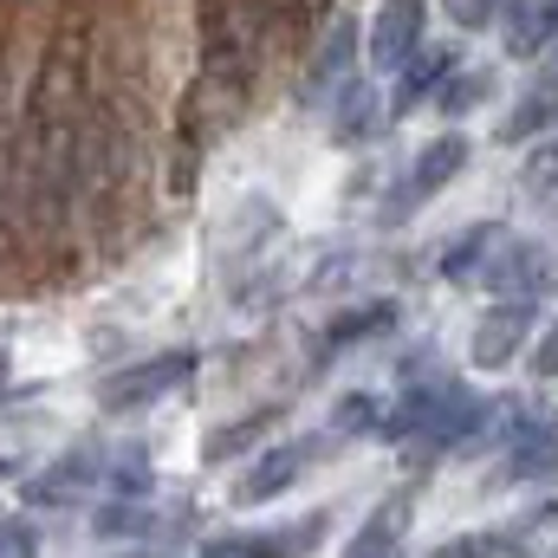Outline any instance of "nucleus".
Listing matches in <instances>:
<instances>
[{"mask_svg":"<svg viewBox=\"0 0 558 558\" xmlns=\"http://www.w3.org/2000/svg\"><path fill=\"white\" fill-rule=\"evenodd\" d=\"M254 72H260V26L241 7L208 0L202 7V72L182 98V131L189 143H208L234 131V118L254 98Z\"/></svg>","mask_w":558,"mask_h":558,"instance_id":"1","label":"nucleus"},{"mask_svg":"<svg viewBox=\"0 0 558 558\" xmlns=\"http://www.w3.org/2000/svg\"><path fill=\"white\" fill-rule=\"evenodd\" d=\"M26 118H33L39 189H46V202H59V189H65V162H72V118H78V33H72V26L46 46Z\"/></svg>","mask_w":558,"mask_h":558,"instance_id":"2","label":"nucleus"},{"mask_svg":"<svg viewBox=\"0 0 558 558\" xmlns=\"http://www.w3.org/2000/svg\"><path fill=\"white\" fill-rule=\"evenodd\" d=\"M189 377H195V351H156V357H143V364L111 371V377L98 384V403H105L111 416H124V410H149V403L175 397Z\"/></svg>","mask_w":558,"mask_h":558,"instance_id":"3","label":"nucleus"},{"mask_svg":"<svg viewBox=\"0 0 558 558\" xmlns=\"http://www.w3.org/2000/svg\"><path fill=\"white\" fill-rule=\"evenodd\" d=\"M422 26H428V0H377L371 33H364V46H371V72L397 78V72L422 52Z\"/></svg>","mask_w":558,"mask_h":558,"instance_id":"4","label":"nucleus"},{"mask_svg":"<svg viewBox=\"0 0 558 558\" xmlns=\"http://www.w3.org/2000/svg\"><path fill=\"white\" fill-rule=\"evenodd\" d=\"M325 441H331V428L325 435H292V441H279V448H267L247 474H241V487H234V500L241 507H260V500H274L279 487H292L318 454H325Z\"/></svg>","mask_w":558,"mask_h":558,"instance_id":"5","label":"nucleus"},{"mask_svg":"<svg viewBox=\"0 0 558 558\" xmlns=\"http://www.w3.org/2000/svg\"><path fill=\"white\" fill-rule=\"evenodd\" d=\"M481 279H487V292H500V299H546V292H553V254L533 247V241H500L494 260L481 267Z\"/></svg>","mask_w":558,"mask_h":558,"instance_id":"6","label":"nucleus"},{"mask_svg":"<svg viewBox=\"0 0 558 558\" xmlns=\"http://www.w3.org/2000/svg\"><path fill=\"white\" fill-rule=\"evenodd\" d=\"M539 325V299H500L481 325H474V344H468V357L481 364V371H500L520 344H526V331Z\"/></svg>","mask_w":558,"mask_h":558,"instance_id":"7","label":"nucleus"},{"mask_svg":"<svg viewBox=\"0 0 558 558\" xmlns=\"http://www.w3.org/2000/svg\"><path fill=\"white\" fill-rule=\"evenodd\" d=\"M461 162H468V137H461V131H441L435 143H422L416 162H410V182H403V195H397V215H410L428 195H441V189L461 175Z\"/></svg>","mask_w":558,"mask_h":558,"instance_id":"8","label":"nucleus"},{"mask_svg":"<svg viewBox=\"0 0 558 558\" xmlns=\"http://www.w3.org/2000/svg\"><path fill=\"white\" fill-rule=\"evenodd\" d=\"M546 474H558V416L526 410L507 441V481H546Z\"/></svg>","mask_w":558,"mask_h":558,"instance_id":"9","label":"nucleus"},{"mask_svg":"<svg viewBox=\"0 0 558 558\" xmlns=\"http://www.w3.org/2000/svg\"><path fill=\"white\" fill-rule=\"evenodd\" d=\"M318 533H325V520L312 513V520H299L286 533H228V539H208L202 558H305L318 546Z\"/></svg>","mask_w":558,"mask_h":558,"instance_id":"10","label":"nucleus"},{"mask_svg":"<svg viewBox=\"0 0 558 558\" xmlns=\"http://www.w3.org/2000/svg\"><path fill=\"white\" fill-rule=\"evenodd\" d=\"M500 39L513 59H539L558 46V0H500Z\"/></svg>","mask_w":558,"mask_h":558,"instance_id":"11","label":"nucleus"},{"mask_svg":"<svg viewBox=\"0 0 558 558\" xmlns=\"http://www.w3.org/2000/svg\"><path fill=\"white\" fill-rule=\"evenodd\" d=\"M410 520H416V494L403 487V494H390V500L357 526V539L344 546V558H397L403 539H410Z\"/></svg>","mask_w":558,"mask_h":558,"instance_id":"12","label":"nucleus"},{"mask_svg":"<svg viewBox=\"0 0 558 558\" xmlns=\"http://www.w3.org/2000/svg\"><path fill=\"white\" fill-rule=\"evenodd\" d=\"M351 52H357V26L351 20H331V39H325V52L305 72V105H325V98H338L351 85Z\"/></svg>","mask_w":558,"mask_h":558,"instance_id":"13","label":"nucleus"},{"mask_svg":"<svg viewBox=\"0 0 558 558\" xmlns=\"http://www.w3.org/2000/svg\"><path fill=\"white\" fill-rule=\"evenodd\" d=\"M403 312H397V299H371V305H351V312H338L331 325H325V338H318V357H331V351H351V344H364V338H377V331H390Z\"/></svg>","mask_w":558,"mask_h":558,"instance_id":"14","label":"nucleus"},{"mask_svg":"<svg viewBox=\"0 0 558 558\" xmlns=\"http://www.w3.org/2000/svg\"><path fill=\"white\" fill-rule=\"evenodd\" d=\"M377 85L371 78H351L338 98H331V143H364L377 137Z\"/></svg>","mask_w":558,"mask_h":558,"instance_id":"15","label":"nucleus"},{"mask_svg":"<svg viewBox=\"0 0 558 558\" xmlns=\"http://www.w3.org/2000/svg\"><path fill=\"white\" fill-rule=\"evenodd\" d=\"M454 65H461V59H454L448 46H435V52H416V59L397 72V105H390V111H397V118H403V111H416L428 92H441V85H448V72H454Z\"/></svg>","mask_w":558,"mask_h":558,"instance_id":"16","label":"nucleus"},{"mask_svg":"<svg viewBox=\"0 0 558 558\" xmlns=\"http://www.w3.org/2000/svg\"><path fill=\"white\" fill-rule=\"evenodd\" d=\"M500 241H507V234H500V221H474L461 241H448V247H441V260H435V267H441V279H481V267L494 260V247H500Z\"/></svg>","mask_w":558,"mask_h":558,"instance_id":"17","label":"nucleus"},{"mask_svg":"<svg viewBox=\"0 0 558 558\" xmlns=\"http://www.w3.org/2000/svg\"><path fill=\"white\" fill-rule=\"evenodd\" d=\"M92 487V454H65L59 468H46V474H33V487H26V500H39V507H59V500H72V494H85Z\"/></svg>","mask_w":558,"mask_h":558,"instance_id":"18","label":"nucleus"},{"mask_svg":"<svg viewBox=\"0 0 558 558\" xmlns=\"http://www.w3.org/2000/svg\"><path fill=\"white\" fill-rule=\"evenodd\" d=\"M260 428H279V410H260V416H247V422H228V428H215V441L202 448L208 461H228V454H241Z\"/></svg>","mask_w":558,"mask_h":558,"instance_id":"19","label":"nucleus"},{"mask_svg":"<svg viewBox=\"0 0 558 558\" xmlns=\"http://www.w3.org/2000/svg\"><path fill=\"white\" fill-rule=\"evenodd\" d=\"M507 553H558V507H546V513H533V520H520L513 533H507Z\"/></svg>","mask_w":558,"mask_h":558,"instance_id":"20","label":"nucleus"},{"mask_svg":"<svg viewBox=\"0 0 558 558\" xmlns=\"http://www.w3.org/2000/svg\"><path fill=\"white\" fill-rule=\"evenodd\" d=\"M520 182H526L533 195H558V137H546L526 162H520Z\"/></svg>","mask_w":558,"mask_h":558,"instance_id":"21","label":"nucleus"},{"mask_svg":"<svg viewBox=\"0 0 558 558\" xmlns=\"http://www.w3.org/2000/svg\"><path fill=\"white\" fill-rule=\"evenodd\" d=\"M500 553H507V533H454L428 558H500Z\"/></svg>","mask_w":558,"mask_h":558,"instance_id":"22","label":"nucleus"},{"mask_svg":"<svg viewBox=\"0 0 558 558\" xmlns=\"http://www.w3.org/2000/svg\"><path fill=\"white\" fill-rule=\"evenodd\" d=\"M351 428H384V410L371 397H344L338 416H331V435H351Z\"/></svg>","mask_w":558,"mask_h":558,"instance_id":"23","label":"nucleus"},{"mask_svg":"<svg viewBox=\"0 0 558 558\" xmlns=\"http://www.w3.org/2000/svg\"><path fill=\"white\" fill-rule=\"evenodd\" d=\"M0 558H39V533L13 513V520H0Z\"/></svg>","mask_w":558,"mask_h":558,"instance_id":"24","label":"nucleus"},{"mask_svg":"<svg viewBox=\"0 0 558 558\" xmlns=\"http://www.w3.org/2000/svg\"><path fill=\"white\" fill-rule=\"evenodd\" d=\"M441 7H448V20H454V26H468V33H474V26H487V20L500 13V0H441Z\"/></svg>","mask_w":558,"mask_h":558,"instance_id":"25","label":"nucleus"},{"mask_svg":"<svg viewBox=\"0 0 558 558\" xmlns=\"http://www.w3.org/2000/svg\"><path fill=\"white\" fill-rule=\"evenodd\" d=\"M279 20H292V26H312V20H325L331 13V0H267Z\"/></svg>","mask_w":558,"mask_h":558,"instance_id":"26","label":"nucleus"},{"mask_svg":"<svg viewBox=\"0 0 558 558\" xmlns=\"http://www.w3.org/2000/svg\"><path fill=\"white\" fill-rule=\"evenodd\" d=\"M487 85H494V78H487V72H468V78H461V85H454V92H448V98H441V105H448V111H468V105H474V98H481V92H487Z\"/></svg>","mask_w":558,"mask_h":558,"instance_id":"27","label":"nucleus"},{"mask_svg":"<svg viewBox=\"0 0 558 558\" xmlns=\"http://www.w3.org/2000/svg\"><path fill=\"white\" fill-rule=\"evenodd\" d=\"M533 377H558V318L546 325V338H539V351H533Z\"/></svg>","mask_w":558,"mask_h":558,"instance_id":"28","label":"nucleus"},{"mask_svg":"<svg viewBox=\"0 0 558 558\" xmlns=\"http://www.w3.org/2000/svg\"><path fill=\"white\" fill-rule=\"evenodd\" d=\"M0 384H7V351H0Z\"/></svg>","mask_w":558,"mask_h":558,"instance_id":"29","label":"nucleus"},{"mask_svg":"<svg viewBox=\"0 0 558 558\" xmlns=\"http://www.w3.org/2000/svg\"><path fill=\"white\" fill-rule=\"evenodd\" d=\"M0 474H7V461H0Z\"/></svg>","mask_w":558,"mask_h":558,"instance_id":"30","label":"nucleus"}]
</instances>
